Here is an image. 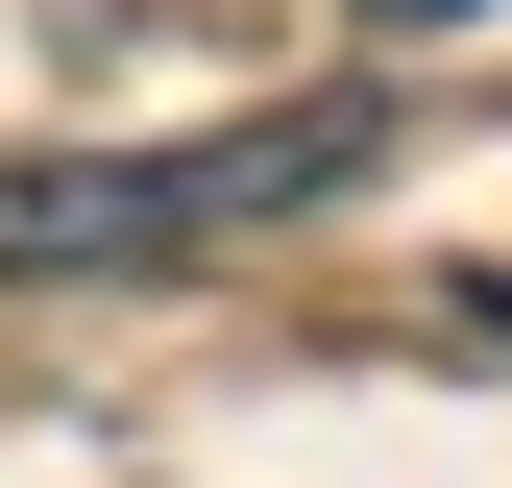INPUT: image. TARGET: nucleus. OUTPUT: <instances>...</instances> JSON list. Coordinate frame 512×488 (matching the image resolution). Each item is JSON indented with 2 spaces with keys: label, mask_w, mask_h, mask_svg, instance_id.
<instances>
[{
  "label": "nucleus",
  "mask_w": 512,
  "mask_h": 488,
  "mask_svg": "<svg viewBox=\"0 0 512 488\" xmlns=\"http://www.w3.org/2000/svg\"><path fill=\"white\" fill-rule=\"evenodd\" d=\"M464 318H488V342H512V269H488V293H464Z\"/></svg>",
  "instance_id": "3"
},
{
  "label": "nucleus",
  "mask_w": 512,
  "mask_h": 488,
  "mask_svg": "<svg viewBox=\"0 0 512 488\" xmlns=\"http://www.w3.org/2000/svg\"><path fill=\"white\" fill-rule=\"evenodd\" d=\"M366 25H391V49H439V25H488V0H366Z\"/></svg>",
  "instance_id": "2"
},
{
  "label": "nucleus",
  "mask_w": 512,
  "mask_h": 488,
  "mask_svg": "<svg viewBox=\"0 0 512 488\" xmlns=\"http://www.w3.org/2000/svg\"><path fill=\"white\" fill-rule=\"evenodd\" d=\"M317 196H366V98H269V122H196V147H0V293L196 269V244H269Z\"/></svg>",
  "instance_id": "1"
}]
</instances>
